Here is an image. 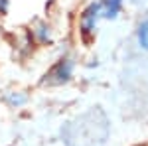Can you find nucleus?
Returning <instances> with one entry per match:
<instances>
[{
    "label": "nucleus",
    "instance_id": "f257e3e1",
    "mask_svg": "<svg viewBox=\"0 0 148 146\" xmlns=\"http://www.w3.org/2000/svg\"><path fill=\"white\" fill-rule=\"evenodd\" d=\"M71 71H73V63L69 59H59L56 65H51V69L46 73V81L47 83H53V85L65 83L71 77Z\"/></svg>",
    "mask_w": 148,
    "mask_h": 146
},
{
    "label": "nucleus",
    "instance_id": "f03ea898",
    "mask_svg": "<svg viewBox=\"0 0 148 146\" xmlns=\"http://www.w3.org/2000/svg\"><path fill=\"white\" fill-rule=\"evenodd\" d=\"M99 18H101V6H99V0H97V2L89 4L81 14V32H83V36H89L95 30Z\"/></svg>",
    "mask_w": 148,
    "mask_h": 146
},
{
    "label": "nucleus",
    "instance_id": "7ed1b4c3",
    "mask_svg": "<svg viewBox=\"0 0 148 146\" xmlns=\"http://www.w3.org/2000/svg\"><path fill=\"white\" fill-rule=\"evenodd\" d=\"M121 0H99L101 18H116V14L121 12Z\"/></svg>",
    "mask_w": 148,
    "mask_h": 146
},
{
    "label": "nucleus",
    "instance_id": "20e7f679",
    "mask_svg": "<svg viewBox=\"0 0 148 146\" xmlns=\"http://www.w3.org/2000/svg\"><path fill=\"white\" fill-rule=\"evenodd\" d=\"M138 44H140V47L148 49V20H144L138 26Z\"/></svg>",
    "mask_w": 148,
    "mask_h": 146
},
{
    "label": "nucleus",
    "instance_id": "39448f33",
    "mask_svg": "<svg viewBox=\"0 0 148 146\" xmlns=\"http://www.w3.org/2000/svg\"><path fill=\"white\" fill-rule=\"evenodd\" d=\"M0 10H2V12L6 10V0H0Z\"/></svg>",
    "mask_w": 148,
    "mask_h": 146
}]
</instances>
